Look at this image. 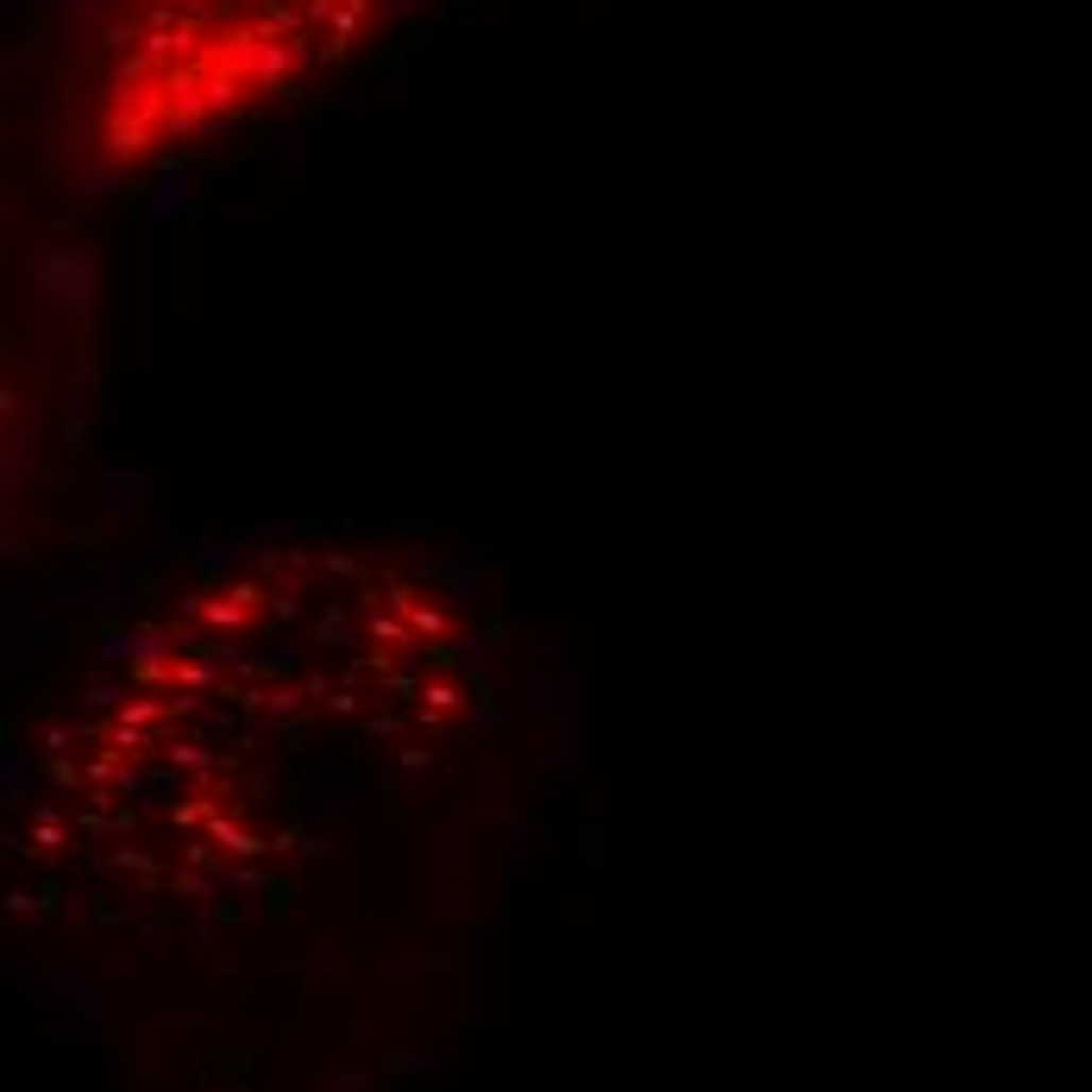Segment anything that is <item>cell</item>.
<instances>
[{
  "mask_svg": "<svg viewBox=\"0 0 1092 1092\" xmlns=\"http://www.w3.org/2000/svg\"><path fill=\"white\" fill-rule=\"evenodd\" d=\"M383 0H107L95 32V144L138 164L265 107L340 57Z\"/></svg>",
  "mask_w": 1092,
  "mask_h": 1092,
  "instance_id": "6da1fadb",
  "label": "cell"
}]
</instances>
